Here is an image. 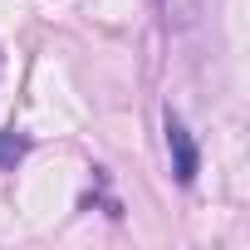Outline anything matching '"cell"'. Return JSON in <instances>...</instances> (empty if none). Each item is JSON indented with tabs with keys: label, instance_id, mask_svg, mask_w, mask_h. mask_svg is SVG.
Listing matches in <instances>:
<instances>
[{
	"label": "cell",
	"instance_id": "6da1fadb",
	"mask_svg": "<svg viewBox=\"0 0 250 250\" xmlns=\"http://www.w3.org/2000/svg\"><path fill=\"white\" fill-rule=\"evenodd\" d=\"M162 128H167V152H172V177H177V187H191L196 182V172H201V152H196V138L187 133V123L167 108V118H162Z\"/></svg>",
	"mask_w": 250,
	"mask_h": 250
},
{
	"label": "cell",
	"instance_id": "3957f363",
	"mask_svg": "<svg viewBox=\"0 0 250 250\" xmlns=\"http://www.w3.org/2000/svg\"><path fill=\"white\" fill-rule=\"evenodd\" d=\"M0 64H5V54H0Z\"/></svg>",
	"mask_w": 250,
	"mask_h": 250
},
{
	"label": "cell",
	"instance_id": "7a4b0ae2",
	"mask_svg": "<svg viewBox=\"0 0 250 250\" xmlns=\"http://www.w3.org/2000/svg\"><path fill=\"white\" fill-rule=\"evenodd\" d=\"M25 152H30V138L20 128H0V172H10Z\"/></svg>",
	"mask_w": 250,
	"mask_h": 250
}]
</instances>
